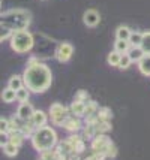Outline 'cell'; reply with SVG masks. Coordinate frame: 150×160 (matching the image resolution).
Returning a JSON list of instances; mask_svg holds the SVG:
<instances>
[{
    "mask_svg": "<svg viewBox=\"0 0 150 160\" xmlns=\"http://www.w3.org/2000/svg\"><path fill=\"white\" fill-rule=\"evenodd\" d=\"M24 84L29 90L42 93L51 85V70L42 63L29 64L24 72Z\"/></svg>",
    "mask_w": 150,
    "mask_h": 160,
    "instance_id": "obj_1",
    "label": "cell"
},
{
    "mask_svg": "<svg viewBox=\"0 0 150 160\" xmlns=\"http://www.w3.org/2000/svg\"><path fill=\"white\" fill-rule=\"evenodd\" d=\"M57 141V136H56V132L51 129V127H47V126H42V127H38L33 135H32V144L38 151H47V150H51L54 144Z\"/></svg>",
    "mask_w": 150,
    "mask_h": 160,
    "instance_id": "obj_2",
    "label": "cell"
},
{
    "mask_svg": "<svg viewBox=\"0 0 150 160\" xmlns=\"http://www.w3.org/2000/svg\"><path fill=\"white\" fill-rule=\"evenodd\" d=\"M11 47L15 52H27L33 47V38L27 30H15L11 38Z\"/></svg>",
    "mask_w": 150,
    "mask_h": 160,
    "instance_id": "obj_3",
    "label": "cell"
},
{
    "mask_svg": "<svg viewBox=\"0 0 150 160\" xmlns=\"http://www.w3.org/2000/svg\"><path fill=\"white\" fill-rule=\"evenodd\" d=\"M92 148L95 153H101V154H105L107 157H114L117 154V150H116L114 144L110 141L108 136H105L104 133H99L96 135L92 141Z\"/></svg>",
    "mask_w": 150,
    "mask_h": 160,
    "instance_id": "obj_4",
    "label": "cell"
},
{
    "mask_svg": "<svg viewBox=\"0 0 150 160\" xmlns=\"http://www.w3.org/2000/svg\"><path fill=\"white\" fill-rule=\"evenodd\" d=\"M51 112V121L57 126H63V123L68 118V111L62 103H53L50 108Z\"/></svg>",
    "mask_w": 150,
    "mask_h": 160,
    "instance_id": "obj_5",
    "label": "cell"
},
{
    "mask_svg": "<svg viewBox=\"0 0 150 160\" xmlns=\"http://www.w3.org/2000/svg\"><path fill=\"white\" fill-rule=\"evenodd\" d=\"M72 52H74V48H72L71 43H68V42L60 43L57 51H56V58L59 62H68L72 57Z\"/></svg>",
    "mask_w": 150,
    "mask_h": 160,
    "instance_id": "obj_6",
    "label": "cell"
},
{
    "mask_svg": "<svg viewBox=\"0 0 150 160\" xmlns=\"http://www.w3.org/2000/svg\"><path fill=\"white\" fill-rule=\"evenodd\" d=\"M33 114H35V111H33L32 105L27 102H21V105L18 106V111H17V117L23 121H29V120H32Z\"/></svg>",
    "mask_w": 150,
    "mask_h": 160,
    "instance_id": "obj_7",
    "label": "cell"
},
{
    "mask_svg": "<svg viewBox=\"0 0 150 160\" xmlns=\"http://www.w3.org/2000/svg\"><path fill=\"white\" fill-rule=\"evenodd\" d=\"M83 21H84V24L89 26V27H95V26L99 24L101 17L95 9H89V11H86L84 15H83Z\"/></svg>",
    "mask_w": 150,
    "mask_h": 160,
    "instance_id": "obj_8",
    "label": "cell"
},
{
    "mask_svg": "<svg viewBox=\"0 0 150 160\" xmlns=\"http://www.w3.org/2000/svg\"><path fill=\"white\" fill-rule=\"evenodd\" d=\"M68 144L71 145L72 148V151L75 154H78V153H83L84 151V141L81 139L80 136H77V135H74V136H71L69 139H68Z\"/></svg>",
    "mask_w": 150,
    "mask_h": 160,
    "instance_id": "obj_9",
    "label": "cell"
},
{
    "mask_svg": "<svg viewBox=\"0 0 150 160\" xmlns=\"http://www.w3.org/2000/svg\"><path fill=\"white\" fill-rule=\"evenodd\" d=\"M86 102H81V100H74V103L71 105V112L77 117H81L86 114Z\"/></svg>",
    "mask_w": 150,
    "mask_h": 160,
    "instance_id": "obj_10",
    "label": "cell"
},
{
    "mask_svg": "<svg viewBox=\"0 0 150 160\" xmlns=\"http://www.w3.org/2000/svg\"><path fill=\"white\" fill-rule=\"evenodd\" d=\"M32 124L36 126V127H42V126H45V123H47V115H45V112L42 111H35V114H33V117H32Z\"/></svg>",
    "mask_w": 150,
    "mask_h": 160,
    "instance_id": "obj_11",
    "label": "cell"
},
{
    "mask_svg": "<svg viewBox=\"0 0 150 160\" xmlns=\"http://www.w3.org/2000/svg\"><path fill=\"white\" fill-rule=\"evenodd\" d=\"M63 127L68 129V130H71V132H74V130H78L80 127H81V123H80V120L74 115V117H68V118H66V121L63 123Z\"/></svg>",
    "mask_w": 150,
    "mask_h": 160,
    "instance_id": "obj_12",
    "label": "cell"
},
{
    "mask_svg": "<svg viewBox=\"0 0 150 160\" xmlns=\"http://www.w3.org/2000/svg\"><path fill=\"white\" fill-rule=\"evenodd\" d=\"M138 68L141 70V73L150 77V54H146V56L138 62Z\"/></svg>",
    "mask_w": 150,
    "mask_h": 160,
    "instance_id": "obj_13",
    "label": "cell"
},
{
    "mask_svg": "<svg viewBox=\"0 0 150 160\" xmlns=\"http://www.w3.org/2000/svg\"><path fill=\"white\" fill-rule=\"evenodd\" d=\"M3 151H5V154H6V156H9V157H14V156H17V154H18V145H15L14 142H11V141H8V142H5V144H3Z\"/></svg>",
    "mask_w": 150,
    "mask_h": 160,
    "instance_id": "obj_14",
    "label": "cell"
},
{
    "mask_svg": "<svg viewBox=\"0 0 150 160\" xmlns=\"http://www.w3.org/2000/svg\"><path fill=\"white\" fill-rule=\"evenodd\" d=\"M24 136H26V135H24L21 130H15V132L9 133V136H8V138H9V141H11V142H14L15 145L20 147L23 144V141H24Z\"/></svg>",
    "mask_w": 150,
    "mask_h": 160,
    "instance_id": "obj_15",
    "label": "cell"
},
{
    "mask_svg": "<svg viewBox=\"0 0 150 160\" xmlns=\"http://www.w3.org/2000/svg\"><path fill=\"white\" fill-rule=\"evenodd\" d=\"M131 33H132V32L129 30V27L122 26V27L117 28V32H116V38H117V39H122V41H129Z\"/></svg>",
    "mask_w": 150,
    "mask_h": 160,
    "instance_id": "obj_16",
    "label": "cell"
},
{
    "mask_svg": "<svg viewBox=\"0 0 150 160\" xmlns=\"http://www.w3.org/2000/svg\"><path fill=\"white\" fill-rule=\"evenodd\" d=\"M144 56H146V52L143 51L141 47H134V48L131 49V52H129V57H131L132 62H134V60H135V62H140Z\"/></svg>",
    "mask_w": 150,
    "mask_h": 160,
    "instance_id": "obj_17",
    "label": "cell"
},
{
    "mask_svg": "<svg viewBox=\"0 0 150 160\" xmlns=\"http://www.w3.org/2000/svg\"><path fill=\"white\" fill-rule=\"evenodd\" d=\"M2 99H3L5 102H8V103L12 102V100H15V99H17V90L8 87L6 90H3V93H2Z\"/></svg>",
    "mask_w": 150,
    "mask_h": 160,
    "instance_id": "obj_18",
    "label": "cell"
},
{
    "mask_svg": "<svg viewBox=\"0 0 150 160\" xmlns=\"http://www.w3.org/2000/svg\"><path fill=\"white\" fill-rule=\"evenodd\" d=\"M23 84H24V78L15 75V77H12L9 79V84H8V85H9L11 88H14V90L18 91L20 88H23Z\"/></svg>",
    "mask_w": 150,
    "mask_h": 160,
    "instance_id": "obj_19",
    "label": "cell"
},
{
    "mask_svg": "<svg viewBox=\"0 0 150 160\" xmlns=\"http://www.w3.org/2000/svg\"><path fill=\"white\" fill-rule=\"evenodd\" d=\"M141 42H143V33H140V32L131 33L129 43H131L132 47H141Z\"/></svg>",
    "mask_w": 150,
    "mask_h": 160,
    "instance_id": "obj_20",
    "label": "cell"
},
{
    "mask_svg": "<svg viewBox=\"0 0 150 160\" xmlns=\"http://www.w3.org/2000/svg\"><path fill=\"white\" fill-rule=\"evenodd\" d=\"M129 41H122V39H117L114 43V49L117 52H128L129 49Z\"/></svg>",
    "mask_w": 150,
    "mask_h": 160,
    "instance_id": "obj_21",
    "label": "cell"
},
{
    "mask_svg": "<svg viewBox=\"0 0 150 160\" xmlns=\"http://www.w3.org/2000/svg\"><path fill=\"white\" fill-rule=\"evenodd\" d=\"M111 118H113V114L108 108H102L98 111V120L99 121H110Z\"/></svg>",
    "mask_w": 150,
    "mask_h": 160,
    "instance_id": "obj_22",
    "label": "cell"
},
{
    "mask_svg": "<svg viewBox=\"0 0 150 160\" xmlns=\"http://www.w3.org/2000/svg\"><path fill=\"white\" fill-rule=\"evenodd\" d=\"M120 58H122V54L120 52H117V51H113V52H110L108 54V63L111 64V66H119V63H120Z\"/></svg>",
    "mask_w": 150,
    "mask_h": 160,
    "instance_id": "obj_23",
    "label": "cell"
},
{
    "mask_svg": "<svg viewBox=\"0 0 150 160\" xmlns=\"http://www.w3.org/2000/svg\"><path fill=\"white\" fill-rule=\"evenodd\" d=\"M141 48L146 54H150V32L143 33V42H141Z\"/></svg>",
    "mask_w": 150,
    "mask_h": 160,
    "instance_id": "obj_24",
    "label": "cell"
},
{
    "mask_svg": "<svg viewBox=\"0 0 150 160\" xmlns=\"http://www.w3.org/2000/svg\"><path fill=\"white\" fill-rule=\"evenodd\" d=\"M27 99H29V88H20V90L17 91V100H20V102H27Z\"/></svg>",
    "mask_w": 150,
    "mask_h": 160,
    "instance_id": "obj_25",
    "label": "cell"
},
{
    "mask_svg": "<svg viewBox=\"0 0 150 160\" xmlns=\"http://www.w3.org/2000/svg\"><path fill=\"white\" fill-rule=\"evenodd\" d=\"M131 62H132V60H131L129 54H123L120 58V63H119V68H120V69H128Z\"/></svg>",
    "mask_w": 150,
    "mask_h": 160,
    "instance_id": "obj_26",
    "label": "cell"
},
{
    "mask_svg": "<svg viewBox=\"0 0 150 160\" xmlns=\"http://www.w3.org/2000/svg\"><path fill=\"white\" fill-rule=\"evenodd\" d=\"M8 130H9V121L2 117V118H0V132L3 135V133H6Z\"/></svg>",
    "mask_w": 150,
    "mask_h": 160,
    "instance_id": "obj_27",
    "label": "cell"
},
{
    "mask_svg": "<svg viewBox=\"0 0 150 160\" xmlns=\"http://www.w3.org/2000/svg\"><path fill=\"white\" fill-rule=\"evenodd\" d=\"M12 35H14V33H12V30H11V28H8V27H5L3 30H2L0 39H2V41H6L8 38H12Z\"/></svg>",
    "mask_w": 150,
    "mask_h": 160,
    "instance_id": "obj_28",
    "label": "cell"
},
{
    "mask_svg": "<svg viewBox=\"0 0 150 160\" xmlns=\"http://www.w3.org/2000/svg\"><path fill=\"white\" fill-rule=\"evenodd\" d=\"M105 154H101V153H95L93 156H90V157H87V159L84 160H105Z\"/></svg>",
    "mask_w": 150,
    "mask_h": 160,
    "instance_id": "obj_29",
    "label": "cell"
},
{
    "mask_svg": "<svg viewBox=\"0 0 150 160\" xmlns=\"http://www.w3.org/2000/svg\"><path fill=\"white\" fill-rule=\"evenodd\" d=\"M84 98H89V96H87V93L86 91H80L78 94H77V98H75V100H81V102H84V100H83Z\"/></svg>",
    "mask_w": 150,
    "mask_h": 160,
    "instance_id": "obj_30",
    "label": "cell"
}]
</instances>
